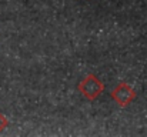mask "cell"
<instances>
[{
	"label": "cell",
	"mask_w": 147,
	"mask_h": 137,
	"mask_svg": "<svg viewBox=\"0 0 147 137\" xmlns=\"http://www.w3.org/2000/svg\"><path fill=\"white\" fill-rule=\"evenodd\" d=\"M77 90L82 93V96L84 99L93 101V100H96L98 96L104 91V84H103V82H100V79H98L96 74L89 73L77 84Z\"/></svg>",
	"instance_id": "cell-1"
},
{
	"label": "cell",
	"mask_w": 147,
	"mask_h": 137,
	"mask_svg": "<svg viewBox=\"0 0 147 137\" xmlns=\"http://www.w3.org/2000/svg\"><path fill=\"white\" fill-rule=\"evenodd\" d=\"M136 91L134 89L127 83V82H119L117 86L111 90L110 97L120 106V107H127L129 104L133 103V100L136 99Z\"/></svg>",
	"instance_id": "cell-2"
},
{
	"label": "cell",
	"mask_w": 147,
	"mask_h": 137,
	"mask_svg": "<svg viewBox=\"0 0 147 137\" xmlns=\"http://www.w3.org/2000/svg\"><path fill=\"white\" fill-rule=\"evenodd\" d=\"M7 126H9V120H7V117H6V116L0 111V133H1V132H3V130H4Z\"/></svg>",
	"instance_id": "cell-3"
}]
</instances>
